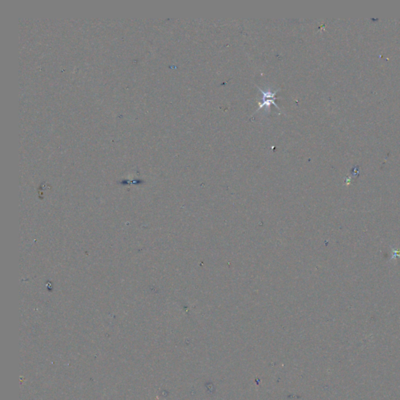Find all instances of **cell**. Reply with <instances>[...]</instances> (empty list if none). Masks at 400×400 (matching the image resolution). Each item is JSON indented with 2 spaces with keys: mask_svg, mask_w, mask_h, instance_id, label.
<instances>
[{
  "mask_svg": "<svg viewBox=\"0 0 400 400\" xmlns=\"http://www.w3.org/2000/svg\"><path fill=\"white\" fill-rule=\"evenodd\" d=\"M259 90L261 91L263 93V103H259V108L257 110V111L259 110L262 109L263 107H267V108H269L271 104L275 106L276 108L277 109L280 110L279 107L278 106L276 105L275 100L277 99V98L275 97V95L277 92H278V90H276L274 91H263L262 89H261L260 88H258Z\"/></svg>",
  "mask_w": 400,
  "mask_h": 400,
  "instance_id": "cell-1",
  "label": "cell"
}]
</instances>
